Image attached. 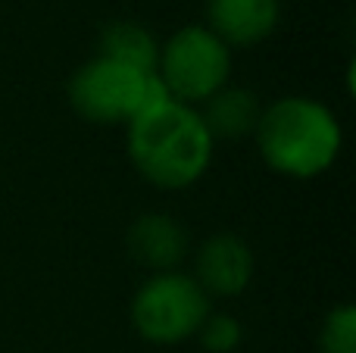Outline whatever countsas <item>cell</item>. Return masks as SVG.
<instances>
[{
    "label": "cell",
    "instance_id": "6da1fadb",
    "mask_svg": "<svg viewBox=\"0 0 356 353\" xmlns=\"http://www.w3.org/2000/svg\"><path fill=\"white\" fill-rule=\"evenodd\" d=\"M213 135L200 113L166 100L129 122V160L144 181L163 191H181L207 175L213 163Z\"/></svg>",
    "mask_w": 356,
    "mask_h": 353
},
{
    "label": "cell",
    "instance_id": "7a4b0ae2",
    "mask_svg": "<svg viewBox=\"0 0 356 353\" xmlns=\"http://www.w3.org/2000/svg\"><path fill=\"white\" fill-rule=\"evenodd\" d=\"M253 135L266 166L297 181L316 179L332 169L344 144L338 116L325 104L300 94L263 106Z\"/></svg>",
    "mask_w": 356,
    "mask_h": 353
},
{
    "label": "cell",
    "instance_id": "3957f363",
    "mask_svg": "<svg viewBox=\"0 0 356 353\" xmlns=\"http://www.w3.org/2000/svg\"><path fill=\"white\" fill-rule=\"evenodd\" d=\"M166 100L172 97L156 72H138L106 56L88 60L69 79V104L94 125H129L135 116Z\"/></svg>",
    "mask_w": 356,
    "mask_h": 353
},
{
    "label": "cell",
    "instance_id": "277c9868",
    "mask_svg": "<svg viewBox=\"0 0 356 353\" xmlns=\"http://www.w3.org/2000/svg\"><path fill=\"white\" fill-rule=\"evenodd\" d=\"M156 79L178 104H203L232 79V47L207 25H184L160 47Z\"/></svg>",
    "mask_w": 356,
    "mask_h": 353
},
{
    "label": "cell",
    "instance_id": "5b68a950",
    "mask_svg": "<svg viewBox=\"0 0 356 353\" xmlns=\"http://www.w3.org/2000/svg\"><path fill=\"white\" fill-rule=\"evenodd\" d=\"M209 297L194 275L154 272L131 297V325L150 344H178L200 331L203 319L209 316Z\"/></svg>",
    "mask_w": 356,
    "mask_h": 353
},
{
    "label": "cell",
    "instance_id": "8992f818",
    "mask_svg": "<svg viewBox=\"0 0 356 353\" xmlns=\"http://www.w3.org/2000/svg\"><path fill=\"white\" fill-rule=\"evenodd\" d=\"M253 250L232 231L207 238L194 256V281L207 297H238L253 281Z\"/></svg>",
    "mask_w": 356,
    "mask_h": 353
},
{
    "label": "cell",
    "instance_id": "52a82bcc",
    "mask_svg": "<svg viewBox=\"0 0 356 353\" xmlns=\"http://www.w3.org/2000/svg\"><path fill=\"white\" fill-rule=\"evenodd\" d=\"M278 0H207V28L228 47H253L275 31Z\"/></svg>",
    "mask_w": 356,
    "mask_h": 353
},
{
    "label": "cell",
    "instance_id": "ba28073f",
    "mask_svg": "<svg viewBox=\"0 0 356 353\" xmlns=\"http://www.w3.org/2000/svg\"><path fill=\"white\" fill-rule=\"evenodd\" d=\"M129 254L150 272H172L188 254V231L169 213H144L129 229Z\"/></svg>",
    "mask_w": 356,
    "mask_h": 353
},
{
    "label": "cell",
    "instance_id": "9c48e42d",
    "mask_svg": "<svg viewBox=\"0 0 356 353\" xmlns=\"http://www.w3.org/2000/svg\"><path fill=\"white\" fill-rule=\"evenodd\" d=\"M207 125V131L222 141H234V138H247L257 131L259 122V97L250 88H238V85H225L222 91H216L209 100H203V110H197Z\"/></svg>",
    "mask_w": 356,
    "mask_h": 353
},
{
    "label": "cell",
    "instance_id": "30bf717a",
    "mask_svg": "<svg viewBox=\"0 0 356 353\" xmlns=\"http://www.w3.org/2000/svg\"><path fill=\"white\" fill-rule=\"evenodd\" d=\"M97 56H106L113 63L131 66L138 72H156V56H160V44L144 25L138 22H110L104 25L97 41Z\"/></svg>",
    "mask_w": 356,
    "mask_h": 353
},
{
    "label": "cell",
    "instance_id": "8fae6325",
    "mask_svg": "<svg viewBox=\"0 0 356 353\" xmlns=\"http://www.w3.org/2000/svg\"><path fill=\"white\" fill-rule=\"evenodd\" d=\"M319 353H356V310L334 306L319 329Z\"/></svg>",
    "mask_w": 356,
    "mask_h": 353
},
{
    "label": "cell",
    "instance_id": "7c38bea8",
    "mask_svg": "<svg viewBox=\"0 0 356 353\" xmlns=\"http://www.w3.org/2000/svg\"><path fill=\"white\" fill-rule=\"evenodd\" d=\"M194 338H200L203 350L209 353H234L241 347V341H244V329L228 313H209Z\"/></svg>",
    "mask_w": 356,
    "mask_h": 353
}]
</instances>
